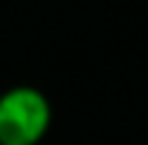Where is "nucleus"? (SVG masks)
Listing matches in <instances>:
<instances>
[{
	"label": "nucleus",
	"mask_w": 148,
	"mask_h": 145,
	"mask_svg": "<svg viewBox=\"0 0 148 145\" xmlns=\"http://www.w3.org/2000/svg\"><path fill=\"white\" fill-rule=\"evenodd\" d=\"M52 127V104L36 86H10L0 93V145H42Z\"/></svg>",
	"instance_id": "nucleus-1"
}]
</instances>
